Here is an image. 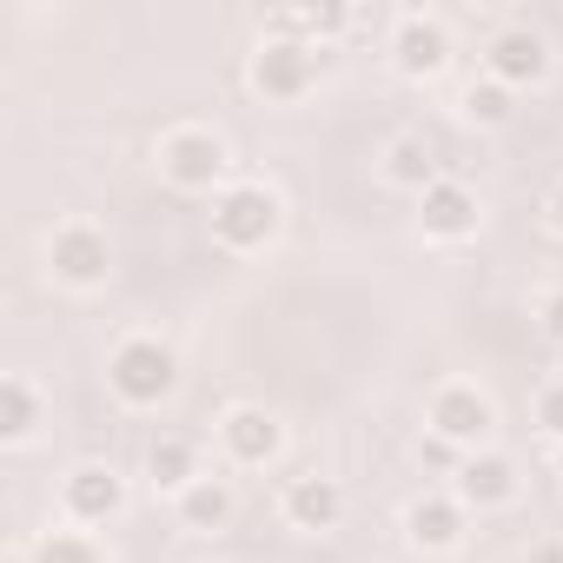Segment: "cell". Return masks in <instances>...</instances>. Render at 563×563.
I'll list each match as a JSON object with an SVG mask.
<instances>
[{
  "mask_svg": "<svg viewBox=\"0 0 563 563\" xmlns=\"http://www.w3.org/2000/svg\"><path fill=\"white\" fill-rule=\"evenodd\" d=\"M391 67L405 80H438L451 67V27L438 14H418V8L398 14V27H391Z\"/></svg>",
  "mask_w": 563,
  "mask_h": 563,
  "instance_id": "cell-7",
  "label": "cell"
},
{
  "mask_svg": "<svg viewBox=\"0 0 563 563\" xmlns=\"http://www.w3.org/2000/svg\"><path fill=\"white\" fill-rule=\"evenodd\" d=\"M120 504H126V477L113 464H74L67 484H60V510L74 523H113Z\"/></svg>",
  "mask_w": 563,
  "mask_h": 563,
  "instance_id": "cell-10",
  "label": "cell"
},
{
  "mask_svg": "<svg viewBox=\"0 0 563 563\" xmlns=\"http://www.w3.org/2000/svg\"><path fill=\"white\" fill-rule=\"evenodd\" d=\"M219 444H225L232 464L265 471L278 451H286V424H278L272 411H258V405H232V411L219 418Z\"/></svg>",
  "mask_w": 563,
  "mask_h": 563,
  "instance_id": "cell-9",
  "label": "cell"
},
{
  "mask_svg": "<svg viewBox=\"0 0 563 563\" xmlns=\"http://www.w3.org/2000/svg\"><path fill=\"white\" fill-rule=\"evenodd\" d=\"M47 265H54L60 286L93 292V286H107V272H113V245H107L100 225H60L54 245H47Z\"/></svg>",
  "mask_w": 563,
  "mask_h": 563,
  "instance_id": "cell-6",
  "label": "cell"
},
{
  "mask_svg": "<svg viewBox=\"0 0 563 563\" xmlns=\"http://www.w3.org/2000/svg\"><path fill=\"white\" fill-rule=\"evenodd\" d=\"M418 225H424V239H444V245H457V239H477V225H484V212H477V192H471L464 179H438V186L418 199Z\"/></svg>",
  "mask_w": 563,
  "mask_h": 563,
  "instance_id": "cell-12",
  "label": "cell"
},
{
  "mask_svg": "<svg viewBox=\"0 0 563 563\" xmlns=\"http://www.w3.org/2000/svg\"><path fill=\"white\" fill-rule=\"evenodd\" d=\"M537 424H543V438L563 444V385H550V391L537 398Z\"/></svg>",
  "mask_w": 563,
  "mask_h": 563,
  "instance_id": "cell-21",
  "label": "cell"
},
{
  "mask_svg": "<svg viewBox=\"0 0 563 563\" xmlns=\"http://www.w3.org/2000/svg\"><path fill=\"white\" fill-rule=\"evenodd\" d=\"M278 219H286V206H278V192L258 186V179L219 186V199H212V239H219L225 252H258V245H272V239H278Z\"/></svg>",
  "mask_w": 563,
  "mask_h": 563,
  "instance_id": "cell-2",
  "label": "cell"
},
{
  "mask_svg": "<svg viewBox=\"0 0 563 563\" xmlns=\"http://www.w3.org/2000/svg\"><path fill=\"white\" fill-rule=\"evenodd\" d=\"M556 471H563V444H556Z\"/></svg>",
  "mask_w": 563,
  "mask_h": 563,
  "instance_id": "cell-25",
  "label": "cell"
},
{
  "mask_svg": "<svg viewBox=\"0 0 563 563\" xmlns=\"http://www.w3.org/2000/svg\"><path fill=\"white\" fill-rule=\"evenodd\" d=\"M146 477H153V490H186V484H199L206 471H199V451L186 444V438H153V451H146Z\"/></svg>",
  "mask_w": 563,
  "mask_h": 563,
  "instance_id": "cell-17",
  "label": "cell"
},
{
  "mask_svg": "<svg viewBox=\"0 0 563 563\" xmlns=\"http://www.w3.org/2000/svg\"><path fill=\"white\" fill-rule=\"evenodd\" d=\"M34 424H41L34 385H27V378H0V438L21 444V438H34Z\"/></svg>",
  "mask_w": 563,
  "mask_h": 563,
  "instance_id": "cell-18",
  "label": "cell"
},
{
  "mask_svg": "<svg viewBox=\"0 0 563 563\" xmlns=\"http://www.w3.org/2000/svg\"><path fill=\"white\" fill-rule=\"evenodd\" d=\"M232 510H239V497H232L225 477H199V484H186V490L173 497V517H179L186 530H225Z\"/></svg>",
  "mask_w": 563,
  "mask_h": 563,
  "instance_id": "cell-15",
  "label": "cell"
},
{
  "mask_svg": "<svg viewBox=\"0 0 563 563\" xmlns=\"http://www.w3.org/2000/svg\"><path fill=\"white\" fill-rule=\"evenodd\" d=\"M278 510H286V523H292V530L325 537V530H339V517H345V484H339V477L306 471V477H292V484H286Z\"/></svg>",
  "mask_w": 563,
  "mask_h": 563,
  "instance_id": "cell-11",
  "label": "cell"
},
{
  "mask_svg": "<svg viewBox=\"0 0 563 563\" xmlns=\"http://www.w3.org/2000/svg\"><path fill=\"white\" fill-rule=\"evenodd\" d=\"M424 418H431V438H444L457 451H484L490 431H497V411H490V398L477 385H438Z\"/></svg>",
  "mask_w": 563,
  "mask_h": 563,
  "instance_id": "cell-5",
  "label": "cell"
},
{
  "mask_svg": "<svg viewBox=\"0 0 563 563\" xmlns=\"http://www.w3.org/2000/svg\"><path fill=\"white\" fill-rule=\"evenodd\" d=\"M543 212H550V232H556V239H563V186H556V192H550V206H543Z\"/></svg>",
  "mask_w": 563,
  "mask_h": 563,
  "instance_id": "cell-23",
  "label": "cell"
},
{
  "mask_svg": "<svg viewBox=\"0 0 563 563\" xmlns=\"http://www.w3.org/2000/svg\"><path fill=\"white\" fill-rule=\"evenodd\" d=\"M464 510H497V504H510L517 497V464L510 457H497V451H471L464 464H457V490H451Z\"/></svg>",
  "mask_w": 563,
  "mask_h": 563,
  "instance_id": "cell-13",
  "label": "cell"
},
{
  "mask_svg": "<svg viewBox=\"0 0 563 563\" xmlns=\"http://www.w3.org/2000/svg\"><path fill=\"white\" fill-rule=\"evenodd\" d=\"M464 120H477V126H504V120H510V87H497V80H471V87H464Z\"/></svg>",
  "mask_w": 563,
  "mask_h": 563,
  "instance_id": "cell-19",
  "label": "cell"
},
{
  "mask_svg": "<svg viewBox=\"0 0 563 563\" xmlns=\"http://www.w3.org/2000/svg\"><path fill=\"white\" fill-rule=\"evenodd\" d=\"M159 173L179 192H212L225 179V140L206 133V126H179V133L159 140Z\"/></svg>",
  "mask_w": 563,
  "mask_h": 563,
  "instance_id": "cell-4",
  "label": "cell"
},
{
  "mask_svg": "<svg viewBox=\"0 0 563 563\" xmlns=\"http://www.w3.org/2000/svg\"><path fill=\"white\" fill-rule=\"evenodd\" d=\"M530 563H563V543H537V550H530Z\"/></svg>",
  "mask_w": 563,
  "mask_h": 563,
  "instance_id": "cell-24",
  "label": "cell"
},
{
  "mask_svg": "<svg viewBox=\"0 0 563 563\" xmlns=\"http://www.w3.org/2000/svg\"><path fill=\"white\" fill-rule=\"evenodd\" d=\"M34 563H100V550H93V537L54 530V537H41V543H34Z\"/></svg>",
  "mask_w": 563,
  "mask_h": 563,
  "instance_id": "cell-20",
  "label": "cell"
},
{
  "mask_svg": "<svg viewBox=\"0 0 563 563\" xmlns=\"http://www.w3.org/2000/svg\"><path fill=\"white\" fill-rule=\"evenodd\" d=\"M319 80V47L299 34H272L252 54V93L258 100H306Z\"/></svg>",
  "mask_w": 563,
  "mask_h": 563,
  "instance_id": "cell-3",
  "label": "cell"
},
{
  "mask_svg": "<svg viewBox=\"0 0 563 563\" xmlns=\"http://www.w3.org/2000/svg\"><path fill=\"white\" fill-rule=\"evenodd\" d=\"M107 385H113L120 405L153 411V405H166L179 391V358L159 339H120L113 358H107Z\"/></svg>",
  "mask_w": 563,
  "mask_h": 563,
  "instance_id": "cell-1",
  "label": "cell"
},
{
  "mask_svg": "<svg viewBox=\"0 0 563 563\" xmlns=\"http://www.w3.org/2000/svg\"><path fill=\"white\" fill-rule=\"evenodd\" d=\"M385 179L424 199V192L444 179V173H438V153H431V140H418V133H398V140L385 146Z\"/></svg>",
  "mask_w": 563,
  "mask_h": 563,
  "instance_id": "cell-16",
  "label": "cell"
},
{
  "mask_svg": "<svg viewBox=\"0 0 563 563\" xmlns=\"http://www.w3.org/2000/svg\"><path fill=\"white\" fill-rule=\"evenodd\" d=\"M543 332L563 345V292H550V299H543Z\"/></svg>",
  "mask_w": 563,
  "mask_h": 563,
  "instance_id": "cell-22",
  "label": "cell"
},
{
  "mask_svg": "<svg viewBox=\"0 0 563 563\" xmlns=\"http://www.w3.org/2000/svg\"><path fill=\"white\" fill-rule=\"evenodd\" d=\"M405 537L418 550H457L464 543V504L457 497H418L405 510Z\"/></svg>",
  "mask_w": 563,
  "mask_h": 563,
  "instance_id": "cell-14",
  "label": "cell"
},
{
  "mask_svg": "<svg viewBox=\"0 0 563 563\" xmlns=\"http://www.w3.org/2000/svg\"><path fill=\"white\" fill-rule=\"evenodd\" d=\"M484 74H490L497 87H537V80H550V47H543V34H537V27H497L490 47H484Z\"/></svg>",
  "mask_w": 563,
  "mask_h": 563,
  "instance_id": "cell-8",
  "label": "cell"
}]
</instances>
